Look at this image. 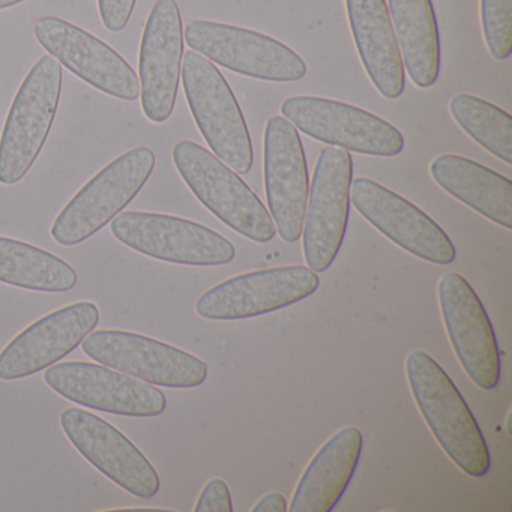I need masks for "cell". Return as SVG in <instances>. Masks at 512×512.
<instances>
[{"instance_id": "obj_18", "label": "cell", "mask_w": 512, "mask_h": 512, "mask_svg": "<svg viewBox=\"0 0 512 512\" xmlns=\"http://www.w3.org/2000/svg\"><path fill=\"white\" fill-rule=\"evenodd\" d=\"M61 427L74 448L110 481L133 496L152 499L161 481L143 452L106 419L83 409L64 410Z\"/></svg>"}, {"instance_id": "obj_1", "label": "cell", "mask_w": 512, "mask_h": 512, "mask_svg": "<svg viewBox=\"0 0 512 512\" xmlns=\"http://www.w3.org/2000/svg\"><path fill=\"white\" fill-rule=\"evenodd\" d=\"M406 376L419 412L446 455L472 478L487 475L491 457L484 434L448 373L433 356L412 350Z\"/></svg>"}, {"instance_id": "obj_12", "label": "cell", "mask_w": 512, "mask_h": 512, "mask_svg": "<svg viewBox=\"0 0 512 512\" xmlns=\"http://www.w3.org/2000/svg\"><path fill=\"white\" fill-rule=\"evenodd\" d=\"M320 286L308 266H280L247 272L203 293L196 313L208 320H239L283 310L313 295Z\"/></svg>"}, {"instance_id": "obj_11", "label": "cell", "mask_w": 512, "mask_h": 512, "mask_svg": "<svg viewBox=\"0 0 512 512\" xmlns=\"http://www.w3.org/2000/svg\"><path fill=\"white\" fill-rule=\"evenodd\" d=\"M50 389L86 409L131 418L164 413L167 398L161 389L103 364L62 362L46 368Z\"/></svg>"}, {"instance_id": "obj_22", "label": "cell", "mask_w": 512, "mask_h": 512, "mask_svg": "<svg viewBox=\"0 0 512 512\" xmlns=\"http://www.w3.org/2000/svg\"><path fill=\"white\" fill-rule=\"evenodd\" d=\"M430 175L449 196L493 223L512 229V182L505 176L455 154L433 160Z\"/></svg>"}, {"instance_id": "obj_14", "label": "cell", "mask_w": 512, "mask_h": 512, "mask_svg": "<svg viewBox=\"0 0 512 512\" xmlns=\"http://www.w3.org/2000/svg\"><path fill=\"white\" fill-rule=\"evenodd\" d=\"M350 203L389 241L434 265H451L457 250L445 230L400 194L367 178L353 179Z\"/></svg>"}, {"instance_id": "obj_21", "label": "cell", "mask_w": 512, "mask_h": 512, "mask_svg": "<svg viewBox=\"0 0 512 512\" xmlns=\"http://www.w3.org/2000/svg\"><path fill=\"white\" fill-rule=\"evenodd\" d=\"M364 436L349 425L329 437L299 478L290 512H331L346 493L359 458Z\"/></svg>"}, {"instance_id": "obj_20", "label": "cell", "mask_w": 512, "mask_h": 512, "mask_svg": "<svg viewBox=\"0 0 512 512\" xmlns=\"http://www.w3.org/2000/svg\"><path fill=\"white\" fill-rule=\"evenodd\" d=\"M353 40L365 73L386 100L406 88V70L386 0H346Z\"/></svg>"}, {"instance_id": "obj_10", "label": "cell", "mask_w": 512, "mask_h": 512, "mask_svg": "<svg viewBox=\"0 0 512 512\" xmlns=\"http://www.w3.org/2000/svg\"><path fill=\"white\" fill-rule=\"evenodd\" d=\"M352 181L350 152L337 146L322 149L314 169L302 229L305 262L314 272L328 271L340 253L349 223Z\"/></svg>"}, {"instance_id": "obj_30", "label": "cell", "mask_w": 512, "mask_h": 512, "mask_svg": "<svg viewBox=\"0 0 512 512\" xmlns=\"http://www.w3.org/2000/svg\"><path fill=\"white\" fill-rule=\"evenodd\" d=\"M22 2H25V0H0V10L14 7V5L22 4Z\"/></svg>"}, {"instance_id": "obj_5", "label": "cell", "mask_w": 512, "mask_h": 512, "mask_svg": "<svg viewBox=\"0 0 512 512\" xmlns=\"http://www.w3.org/2000/svg\"><path fill=\"white\" fill-rule=\"evenodd\" d=\"M154 151L139 146L98 172L53 223V239L64 247L82 244L121 214L145 187L155 169Z\"/></svg>"}, {"instance_id": "obj_7", "label": "cell", "mask_w": 512, "mask_h": 512, "mask_svg": "<svg viewBox=\"0 0 512 512\" xmlns=\"http://www.w3.org/2000/svg\"><path fill=\"white\" fill-rule=\"evenodd\" d=\"M191 50L233 73L266 82H298L307 64L286 44L239 26L193 20L184 31Z\"/></svg>"}, {"instance_id": "obj_23", "label": "cell", "mask_w": 512, "mask_h": 512, "mask_svg": "<svg viewBox=\"0 0 512 512\" xmlns=\"http://www.w3.org/2000/svg\"><path fill=\"white\" fill-rule=\"evenodd\" d=\"M386 5L404 70L418 88H431L440 76V35L433 2L388 0Z\"/></svg>"}, {"instance_id": "obj_19", "label": "cell", "mask_w": 512, "mask_h": 512, "mask_svg": "<svg viewBox=\"0 0 512 512\" xmlns=\"http://www.w3.org/2000/svg\"><path fill=\"white\" fill-rule=\"evenodd\" d=\"M100 310L82 301L53 311L20 332L0 352V380H19L40 373L70 355L95 331Z\"/></svg>"}, {"instance_id": "obj_28", "label": "cell", "mask_w": 512, "mask_h": 512, "mask_svg": "<svg viewBox=\"0 0 512 512\" xmlns=\"http://www.w3.org/2000/svg\"><path fill=\"white\" fill-rule=\"evenodd\" d=\"M137 0H98L104 28L110 32H121L127 28Z\"/></svg>"}, {"instance_id": "obj_13", "label": "cell", "mask_w": 512, "mask_h": 512, "mask_svg": "<svg viewBox=\"0 0 512 512\" xmlns=\"http://www.w3.org/2000/svg\"><path fill=\"white\" fill-rule=\"evenodd\" d=\"M437 296L449 341L464 373L484 391L496 388L502 373L499 346L481 299L457 272L440 278Z\"/></svg>"}, {"instance_id": "obj_9", "label": "cell", "mask_w": 512, "mask_h": 512, "mask_svg": "<svg viewBox=\"0 0 512 512\" xmlns=\"http://www.w3.org/2000/svg\"><path fill=\"white\" fill-rule=\"evenodd\" d=\"M83 352L98 364L164 388H197L208 377V364L191 353L146 335L101 329L82 343Z\"/></svg>"}, {"instance_id": "obj_16", "label": "cell", "mask_w": 512, "mask_h": 512, "mask_svg": "<svg viewBox=\"0 0 512 512\" xmlns=\"http://www.w3.org/2000/svg\"><path fill=\"white\" fill-rule=\"evenodd\" d=\"M265 190L269 214L283 241L301 239L310 178L298 130L283 116H272L265 128Z\"/></svg>"}, {"instance_id": "obj_4", "label": "cell", "mask_w": 512, "mask_h": 512, "mask_svg": "<svg viewBox=\"0 0 512 512\" xmlns=\"http://www.w3.org/2000/svg\"><path fill=\"white\" fill-rule=\"evenodd\" d=\"M181 76L191 115L215 157L236 173L250 172L254 163L250 130L221 71L190 50L184 53Z\"/></svg>"}, {"instance_id": "obj_15", "label": "cell", "mask_w": 512, "mask_h": 512, "mask_svg": "<svg viewBox=\"0 0 512 512\" xmlns=\"http://www.w3.org/2000/svg\"><path fill=\"white\" fill-rule=\"evenodd\" d=\"M38 43L92 88L124 101L140 97V80L131 65L115 49L85 29L47 16L34 28Z\"/></svg>"}, {"instance_id": "obj_27", "label": "cell", "mask_w": 512, "mask_h": 512, "mask_svg": "<svg viewBox=\"0 0 512 512\" xmlns=\"http://www.w3.org/2000/svg\"><path fill=\"white\" fill-rule=\"evenodd\" d=\"M196 512H233L232 494L229 485L221 478H214L203 487L197 499Z\"/></svg>"}, {"instance_id": "obj_3", "label": "cell", "mask_w": 512, "mask_h": 512, "mask_svg": "<svg viewBox=\"0 0 512 512\" xmlns=\"http://www.w3.org/2000/svg\"><path fill=\"white\" fill-rule=\"evenodd\" d=\"M62 83L61 64L50 55L23 80L0 137V184H19L40 157L58 113Z\"/></svg>"}, {"instance_id": "obj_17", "label": "cell", "mask_w": 512, "mask_h": 512, "mask_svg": "<svg viewBox=\"0 0 512 512\" xmlns=\"http://www.w3.org/2000/svg\"><path fill=\"white\" fill-rule=\"evenodd\" d=\"M184 58V25L176 0H157L143 31L139 56L140 98L146 118L169 121L175 110Z\"/></svg>"}, {"instance_id": "obj_8", "label": "cell", "mask_w": 512, "mask_h": 512, "mask_svg": "<svg viewBox=\"0 0 512 512\" xmlns=\"http://www.w3.org/2000/svg\"><path fill=\"white\" fill-rule=\"evenodd\" d=\"M281 113L311 139L346 151L388 158L400 155L406 145L394 125L341 101L296 95L283 101Z\"/></svg>"}, {"instance_id": "obj_26", "label": "cell", "mask_w": 512, "mask_h": 512, "mask_svg": "<svg viewBox=\"0 0 512 512\" xmlns=\"http://www.w3.org/2000/svg\"><path fill=\"white\" fill-rule=\"evenodd\" d=\"M481 23L488 52L506 61L512 53V0H481Z\"/></svg>"}, {"instance_id": "obj_24", "label": "cell", "mask_w": 512, "mask_h": 512, "mask_svg": "<svg viewBox=\"0 0 512 512\" xmlns=\"http://www.w3.org/2000/svg\"><path fill=\"white\" fill-rule=\"evenodd\" d=\"M77 281L76 269L61 257L0 236V283L34 292L62 293L73 290Z\"/></svg>"}, {"instance_id": "obj_2", "label": "cell", "mask_w": 512, "mask_h": 512, "mask_svg": "<svg viewBox=\"0 0 512 512\" xmlns=\"http://www.w3.org/2000/svg\"><path fill=\"white\" fill-rule=\"evenodd\" d=\"M172 155L185 184L218 220L257 244L275 238L271 214L235 170L191 140L176 143Z\"/></svg>"}, {"instance_id": "obj_6", "label": "cell", "mask_w": 512, "mask_h": 512, "mask_svg": "<svg viewBox=\"0 0 512 512\" xmlns=\"http://www.w3.org/2000/svg\"><path fill=\"white\" fill-rule=\"evenodd\" d=\"M112 235L131 250L187 266H221L233 262L236 248L209 227L173 215L122 211L110 224Z\"/></svg>"}, {"instance_id": "obj_29", "label": "cell", "mask_w": 512, "mask_h": 512, "mask_svg": "<svg viewBox=\"0 0 512 512\" xmlns=\"http://www.w3.org/2000/svg\"><path fill=\"white\" fill-rule=\"evenodd\" d=\"M253 512H286L289 511V503L284 499L283 494L278 491L263 496L251 509Z\"/></svg>"}, {"instance_id": "obj_25", "label": "cell", "mask_w": 512, "mask_h": 512, "mask_svg": "<svg viewBox=\"0 0 512 512\" xmlns=\"http://www.w3.org/2000/svg\"><path fill=\"white\" fill-rule=\"evenodd\" d=\"M449 112L458 127L485 151L512 164V118L505 110L469 94L449 101Z\"/></svg>"}]
</instances>
